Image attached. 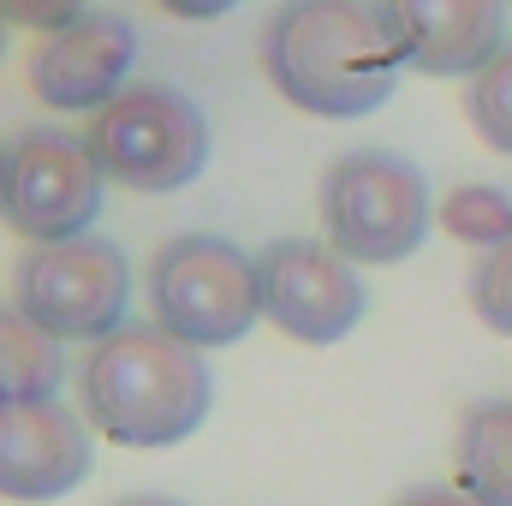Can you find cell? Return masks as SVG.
Here are the masks:
<instances>
[{
  "label": "cell",
  "mask_w": 512,
  "mask_h": 506,
  "mask_svg": "<svg viewBox=\"0 0 512 506\" xmlns=\"http://www.w3.org/2000/svg\"><path fill=\"white\" fill-rule=\"evenodd\" d=\"M262 78L310 120H364L399 90V48L376 0H280L256 36Z\"/></svg>",
  "instance_id": "1"
},
{
  "label": "cell",
  "mask_w": 512,
  "mask_h": 506,
  "mask_svg": "<svg viewBox=\"0 0 512 506\" xmlns=\"http://www.w3.org/2000/svg\"><path fill=\"white\" fill-rule=\"evenodd\" d=\"M209 405V358L155 322H126L78 364V411L114 447H179L203 429Z\"/></svg>",
  "instance_id": "2"
},
{
  "label": "cell",
  "mask_w": 512,
  "mask_h": 506,
  "mask_svg": "<svg viewBox=\"0 0 512 506\" xmlns=\"http://www.w3.org/2000/svg\"><path fill=\"white\" fill-rule=\"evenodd\" d=\"M149 316L197 352L239 346L262 316V256L221 233H173L149 256Z\"/></svg>",
  "instance_id": "3"
},
{
  "label": "cell",
  "mask_w": 512,
  "mask_h": 506,
  "mask_svg": "<svg viewBox=\"0 0 512 506\" xmlns=\"http://www.w3.org/2000/svg\"><path fill=\"white\" fill-rule=\"evenodd\" d=\"M322 239L358 268L405 262L435 227V197L417 161L399 149H346L328 161L322 191Z\"/></svg>",
  "instance_id": "4"
},
{
  "label": "cell",
  "mask_w": 512,
  "mask_h": 506,
  "mask_svg": "<svg viewBox=\"0 0 512 506\" xmlns=\"http://www.w3.org/2000/svg\"><path fill=\"white\" fill-rule=\"evenodd\" d=\"M96 167L108 185H126L143 197L185 191L209 167V120L179 84H126L84 131Z\"/></svg>",
  "instance_id": "5"
},
{
  "label": "cell",
  "mask_w": 512,
  "mask_h": 506,
  "mask_svg": "<svg viewBox=\"0 0 512 506\" xmlns=\"http://www.w3.org/2000/svg\"><path fill=\"white\" fill-rule=\"evenodd\" d=\"M108 173L66 126H30L0 143V221L30 245L84 239L102 221Z\"/></svg>",
  "instance_id": "6"
},
{
  "label": "cell",
  "mask_w": 512,
  "mask_h": 506,
  "mask_svg": "<svg viewBox=\"0 0 512 506\" xmlns=\"http://www.w3.org/2000/svg\"><path fill=\"white\" fill-rule=\"evenodd\" d=\"M12 304L54 340H108L126 328L131 262L114 239L84 233L66 245H30L12 268Z\"/></svg>",
  "instance_id": "7"
},
{
  "label": "cell",
  "mask_w": 512,
  "mask_h": 506,
  "mask_svg": "<svg viewBox=\"0 0 512 506\" xmlns=\"http://www.w3.org/2000/svg\"><path fill=\"white\" fill-rule=\"evenodd\" d=\"M370 310V286L328 239H274L262 251V316L298 346H340Z\"/></svg>",
  "instance_id": "8"
},
{
  "label": "cell",
  "mask_w": 512,
  "mask_h": 506,
  "mask_svg": "<svg viewBox=\"0 0 512 506\" xmlns=\"http://www.w3.org/2000/svg\"><path fill=\"white\" fill-rule=\"evenodd\" d=\"M137 24L126 12H84L30 48V90L54 114H102L131 84Z\"/></svg>",
  "instance_id": "9"
},
{
  "label": "cell",
  "mask_w": 512,
  "mask_h": 506,
  "mask_svg": "<svg viewBox=\"0 0 512 506\" xmlns=\"http://www.w3.org/2000/svg\"><path fill=\"white\" fill-rule=\"evenodd\" d=\"M96 465L90 417L66 399L42 405H0V501L48 506L84 489Z\"/></svg>",
  "instance_id": "10"
},
{
  "label": "cell",
  "mask_w": 512,
  "mask_h": 506,
  "mask_svg": "<svg viewBox=\"0 0 512 506\" xmlns=\"http://www.w3.org/2000/svg\"><path fill=\"white\" fill-rule=\"evenodd\" d=\"M399 48V66L417 78H477L507 48V0H376Z\"/></svg>",
  "instance_id": "11"
},
{
  "label": "cell",
  "mask_w": 512,
  "mask_h": 506,
  "mask_svg": "<svg viewBox=\"0 0 512 506\" xmlns=\"http://www.w3.org/2000/svg\"><path fill=\"white\" fill-rule=\"evenodd\" d=\"M459 489L483 506H512V399H477L453 429Z\"/></svg>",
  "instance_id": "12"
},
{
  "label": "cell",
  "mask_w": 512,
  "mask_h": 506,
  "mask_svg": "<svg viewBox=\"0 0 512 506\" xmlns=\"http://www.w3.org/2000/svg\"><path fill=\"white\" fill-rule=\"evenodd\" d=\"M66 387V340L18 304H0V405H42Z\"/></svg>",
  "instance_id": "13"
},
{
  "label": "cell",
  "mask_w": 512,
  "mask_h": 506,
  "mask_svg": "<svg viewBox=\"0 0 512 506\" xmlns=\"http://www.w3.org/2000/svg\"><path fill=\"white\" fill-rule=\"evenodd\" d=\"M435 227L483 256V251H495V245L512 239V197L501 185H483V179L453 185V191L435 203Z\"/></svg>",
  "instance_id": "14"
},
{
  "label": "cell",
  "mask_w": 512,
  "mask_h": 506,
  "mask_svg": "<svg viewBox=\"0 0 512 506\" xmlns=\"http://www.w3.org/2000/svg\"><path fill=\"white\" fill-rule=\"evenodd\" d=\"M465 120L483 137V149L512 155V42L465 84Z\"/></svg>",
  "instance_id": "15"
},
{
  "label": "cell",
  "mask_w": 512,
  "mask_h": 506,
  "mask_svg": "<svg viewBox=\"0 0 512 506\" xmlns=\"http://www.w3.org/2000/svg\"><path fill=\"white\" fill-rule=\"evenodd\" d=\"M465 292H471L477 322H483L489 334L512 340V239H507V245H495V251H483L477 262H471Z\"/></svg>",
  "instance_id": "16"
},
{
  "label": "cell",
  "mask_w": 512,
  "mask_h": 506,
  "mask_svg": "<svg viewBox=\"0 0 512 506\" xmlns=\"http://www.w3.org/2000/svg\"><path fill=\"white\" fill-rule=\"evenodd\" d=\"M90 0H0V18L18 24V30H66L72 18H84Z\"/></svg>",
  "instance_id": "17"
},
{
  "label": "cell",
  "mask_w": 512,
  "mask_h": 506,
  "mask_svg": "<svg viewBox=\"0 0 512 506\" xmlns=\"http://www.w3.org/2000/svg\"><path fill=\"white\" fill-rule=\"evenodd\" d=\"M167 18H179V24H215V18H227L239 0H155Z\"/></svg>",
  "instance_id": "18"
},
{
  "label": "cell",
  "mask_w": 512,
  "mask_h": 506,
  "mask_svg": "<svg viewBox=\"0 0 512 506\" xmlns=\"http://www.w3.org/2000/svg\"><path fill=\"white\" fill-rule=\"evenodd\" d=\"M393 506H483V501H471L459 483H423V489H405Z\"/></svg>",
  "instance_id": "19"
},
{
  "label": "cell",
  "mask_w": 512,
  "mask_h": 506,
  "mask_svg": "<svg viewBox=\"0 0 512 506\" xmlns=\"http://www.w3.org/2000/svg\"><path fill=\"white\" fill-rule=\"evenodd\" d=\"M114 506H179V501H167V495H126V501H114Z\"/></svg>",
  "instance_id": "20"
},
{
  "label": "cell",
  "mask_w": 512,
  "mask_h": 506,
  "mask_svg": "<svg viewBox=\"0 0 512 506\" xmlns=\"http://www.w3.org/2000/svg\"><path fill=\"white\" fill-rule=\"evenodd\" d=\"M6 30H12V24H6V18H0V60H6Z\"/></svg>",
  "instance_id": "21"
},
{
  "label": "cell",
  "mask_w": 512,
  "mask_h": 506,
  "mask_svg": "<svg viewBox=\"0 0 512 506\" xmlns=\"http://www.w3.org/2000/svg\"><path fill=\"white\" fill-rule=\"evenodd\" d=\"M507 6H512V0H507Z\"/></svg>",
  "instance_id": "22"
}]
</instances>
